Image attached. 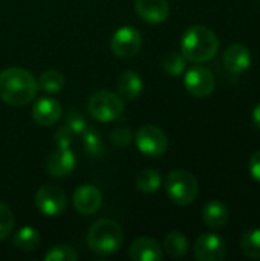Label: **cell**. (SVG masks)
Returning a JSON list of instances; mask_svg holds the SVG:
<instances>
[{
  "label": "cell",
  "mask_w": 260,
  "mask_h": 261,
  "mask_svg": "<svg viewBox=\"0 0 260 261\" xmlns=\"http://www.w3.org/2000/svg\"><path fill=\"white\" fill-rule=\"evenodd\" d=\"M38 90L35 76L21 67H9L0 72V99L9 106H26Z\"/></svg>",
  "instance_id": "1"
},
{
  "label": "cell",
  "mask_w": 260,
  "mask_h": 261,
  "mask_svg": "<svg viewBox=\"0 0 260 261\" xmlns=\"http://www.w3.org/2000/svg\"><path fill=\"white\" fill-rule=\"evenodd\" d=\"M219 50L218 35L204 24L190 26L181 40V54L192 63H205Z\"/></svg>",
  "instance_id": "2"
},
{
  "label": "cell",
  "mask_w": 260,
  "mask_h": 261,
  "mask_svg": "<svg viewBox=\"0 0 260 261\" xmlns=\"http://www.w3.org/2000/svg\"><path fill=\"white\" fill-rule=\"evenodd\" d=\"M124 240L121 226L110 219L97 220L87 231V246L93 254L112 255L118 252Z\"/></svg>",
  "instance_id": "3"
},
{
  "label": "cell",
  "mask_w": 260,
  "mask_h": 261,
  "mask_svg": "<svg viewBox=\"0 0 260 261\" xmlns=\"http://www.w3.org/2000/svg\"><path fill=\"white\" fill-rule=\"evenodd\" d=\"M166 193L173 203L185 206L196 200L199 185L192 173L185 170H176L172 171L166 180Z\"/></svg>",
  "instance_id": "4"
},
{
  "label": "cell",
  "mask_w": 260,
  "mask_h": 261,
  "mask_svg": "<svg viewBox=\"0 0 260 261\" xmlns=\"http://www.w3.org/2000/svg\"><path fill=\"white\" fill-rule=\"evenodd\" d=\"M87 112L100 122H112L123 118L124 102L118 95L109 90H98L87 99Z\"/></svg>",
  "instance_id": "5"
},
{
  "label": "cell",
  "mask_w": 260,
  "mask_h": 261,
  "mask_svg": "<svg viewBox=\"0 0 260 261\" xmlns=\"http://www.w3.org/2000/svg\"><path fill=\"white\" fill-rule=\"evenodd\" d=\"M138 150L149 158H159L167 151L169 139L166 133L156 125H143L135 135Z\"/></svg>",
  "instance_id": "6"
},
{
  "label": "cell",
  "mask_w": 260,
  "mask_h": 261,
  "mask_svg": "<svg viewBox=\"0 0 260 261\" xmlns=\"http://www.w3.org/2000/svg\"><path fill=\"white\" fill-rule=\"evenodd\" d=\"M143 46V37L133 26H121L110 38V49L120 58L135 57Z\"/></svg>",
  "instance_id": "7"
},
{
  "label": "cell",
  "mask_w": 260,
  "mask_h": 261,
  "mask_svg": "<svg viewBox=\"0 0 260 261\" xmlns=\"http://www.w3.org/2000/svg\"><path fill=\"white\" fill-rule=\"evenodd\" d=\"M67 205L64 191L57 185H43L35 193V206L46 217L60 216Z\"/></svg>",
  "instance_id": "8"
},
{
  "label": "cell",
  "mask_w": 260,
  "mask_h": 261,
  "mask_svg": "<svg viewBox=\"0 0 260 261\" xmlns=\"http://www.w3.org/2000/svg\"><path fill=\"white\" fill-rule=\"evenodd\" d=\"M184 86L187 92L196 98H205L213 93L216 87L215 75L204 66H195L187 70L184 76Z\"/></svg>",
  "instance_id": "9"
},
{
  "label": "cell",
  "mask_w": 260,
  "mask_h": 261,
  "mask_svg": "<svg viewBox=\"0 0 260 261\" xmlns=\"http://www.w3.org/2000/svg\"><path fill=\"white\" fill-rule=\"evenodd\" d=\"M193 255L198 261H222L227 257V245L216 234H202L195 242Z\"/></svg>",
  "instance_id": "10"
},
{
  "label": "cell",
  "mask_w": 260,
  "mask_h": 261,
  "mask_svg": "<svg viewBox=\"0 0 260 261\" xmlns=\"http://www.w3.org/2000/svg\"><path fill=\"white\" fill-rule=\"evenodd\" d=\"M72 203L80 214L90 216L101 208L103 194L93 185H80L72 194Z\"/></svg>",
  "instance_id": "11"
},
{
  "label": "cell",
  "mask_w": 260,
  "mask_h": 261,
  "mask_svg": "<svg viewBox=\"0 0 260 261\" xmlns=\"http://www.w3.org/2000/svg\"><path fill=\"white\" fill-rule=\"evenodd\" d=\"M75 154L70 148H55L46 161V171L52 177H64L75 168Z\"/></svg>",
  "instance_id": "12"
},
{
  "label": "cell",
  "mask_w": 260,
  "mask_h": 261,
  "mask_svg": "<svg viewBox=\"0 0 260 261\" xmlns=\"http://www.w3.org/2000/svg\"><path fill=\"white\" fill-rule=\"evenodd\" d=\"M224 66L233 75H241L251 66V52L247 46L234 43L225 49Z\"/></svg>",
  "instance_id": "13"
},
{
  "label": "cell",
  "mask_w": 260,
  "mask_h": 261,
  "mask_svg": "<svg viewBox=\"0 0 260 261\" xmlns=\"http://www.w3.org/2000/svg\"><path fill=\"white\" fill-rule=\"evenodd\" d=\"M61 106L54 98H40L32 107V118L41 127H51L61 118Z\"/></svg>",
  "instance_id": "14"
},
{
  "label": "cell",
  "mask_w": 260,
  "mask_h": 261,
  "mask_svg": "<svg viewBox=\"0 0 260 261\" xmlns=\"http://www.w3.org/2000/svg\"><path fill=\"white\" fill-rule=\"evenodd\" d=\"M136 14L147 23H162L170 14V6L167 0H135Z\"/></svg>",
  "instance_id": "15"
},
{
  "label": "cell",
  "mask_w": 260,
  "mask_h": 261,
  "mask_svg": "<svg viewBox=\"0 0 260 261\" xmlns=\"http://www.w3.org/2000/svg\"><path fill=\"white\" fill-rule=\"evenodd\" d=\"M129 255L133 261H161L164 257L159 243L149 237L136 239L130 245Z\"/></svg>",
  "instance_id": "16"
},
{
  "label": "cell",
  "mask_w": 260,
  "mask_h": 261,
  "mask_svg": "<svg viewBox=\"0 0 260 261\" xmlns=\"http://www.w3.org/2000/svg\"><path fill=\"white\" fill-rule=\"evenodd\" d=\"M202 220L208 228L221 229L230 220V210L221 200H210L202 210Z\"/></svg>",
  "instance_id": "17"
},
{
  "label": "cell",
  "mask_w": 260,
  "mask_h": 261,
  "mask_svg": "<svg viewBox=\"0 0 260 261\" xmlns=\"http://www.w3.org/2000/svg\"><path fill=\"white\" fill-rule=\"evenodd\" d=\"M118 92L123 98L126 99H135L141 95L143 92V80L141 76L133 72V70H126L120 75L118 78Z\"/></svg>",
  "instance_id": "18"
},
{
  "label": "cell",
  "mask_w": 260,
  "mask_h": 261,
  "mask_svg": "<svg viewBox=\"0 0 260 261\" xmlns=\"http://www.w3.org/2000/svg\"><path fill=\"white\" fill-rule=\"evenodd\" d=\"M80 136H81L83 147H84V151H86L87 156H90V158H101L104 154L106 148H104L103 136H101V133L95 127L87 125Z\"/></svg>",
  "instance_id": "19"
},
{
  "label": "cell",
  "mask_w": 260,
  "mask_h": 261,
  "mask_svg": "<svg viewBox=\"0 0 260 261\" xmlns=\"http://www.w3.org/2000/svg\"><path fill=\"white\" fill-rule=\"evenodd\" d=\"M164 251L172 258H182V257H185L187 252H188V240H187V237L182 232H179V231L170 232L164 239Z\"/></svg>",
  "instance_id": "20"
},
{
  "label": "cell",
  "mask_w": 260,
  "mask_h": 261,
  "mask_svg": "<svg viewBox=\"0 0 260 261\" xmlns=\"http://www.w3.org/2000/svg\"><path fill=\"white\" fill-rule=\"evenodd\" d=\"M12 243H14V246L17 249L31 252V251L38 248V245H40V234H38L37 229H34L31 226H25V228L18 229L14 234Z\"/></svg>",
  "instance_id": "21"
},
{
  "label": "cell",
  "mask_w": 260,
  "mask_h": 261,
  "mask_svg": "<svg viewBox=\"0 0 260 261\" xmlns=\"http://www.w3.org/2000/svg\"><path fill=\"white\" fill-rule=\"evenodd\" d=\"M241 251L251 260H260V228L248 229L241 237Z\"/></svg>",
  "instance_id": "22"
},
{
  "label": "cell",
  "mask_w": 260,
  "mask_h": 261,
  "mask_svg": "<svg viewBox=\"0 0 260 261\" xmlns=\"http://www.w3.org/2000/svg\"><path fill=\"white\" fill-rule=\"evenodd\" d=\"M37 84L41 92L54 95L64 87V76L58 70H46L40 75Z\"/></svg>",
  "instance_id": "23"
},
{
  "label": "cell",
  "mask_w": 260,
  "mask_h": 261,
  "mask_svg": "<svg viewBox=\"0 0 260 261\" xmlns=\"http://www.w3.org/2000/svg\"><path fill=\"white\" fill-rule=\"evenodd\" d=\"M135 185L136 188L141 191V193H146V194H152L155 191L159 190L161 187V173L156 171V170H143L136 179H135Z\"/></svg>",
  "instance_id": "24"
},
{
  "label": "cell",
  "mask_w": 260,
  "mask_h": 261,
  "mask_svg": "<svg viewBox=\"0 0 260 261\" xmlns=\"http://www.w3.org/2000/svg\"><path fill=\"white\" fill-rule=\"evenodd\" d=\"M185 61L187 60L184 58L182 54H179V52H169L161 60V67H162V70L167 75H170V76H179L185 70Z\"/></svg>",
  "instance_id": "25"
},
{
  "label": "cell",
  "mask_w": 260,
  "mask_h": 261,
  "mask_svg": "<svg viewBox=\"0 0 260 261\" xmlns=\"http://www.w3.org/2000/svg\"><path fill=\"white\" fill-rule=\"evenodd\" d=\"M78 254L69 245H55L46 254L44 261H77Z\"/></svg>",
  "instance_id": "26"
},
{
  "label": "cell",
  "mask_w": 260,
  "mask_h": 261,
  "mask_svg": "<svg viewBox=\"0 0 260 261\" xmlns=\"http://www.w3.org/2000/svg\"><path fill=\"white\" fill-rule=\"evenodd\" d=\"M14 214L12 211L0 202V240H6L14 231Z\"/></svg>",
  "instance_id": "27"
},
{
  "label": "cell",
  "mask_w": 260,
  "mask_h": 261,
  "mask_svg": "<svg viewBox=\"0 0 260 261\" xmlns=\"http://www.w3.org/2000/svg\"><path fill=\"white\" fill-rule=\"evenodd\" d=\"M110 142L118 145V147H126L132 142L133 139V133L127 128V127H115L110 133H109Z\"/></svg>",
  "instance_id": "28"
},
{
  "label": "cell",
  "mask_w": 260,
  "mask_h": 261,
  "mask_svg": "<svg viewBox=\"0 0 260 261\" xmlns=\"http://www.w3.org/2000/svg\"><path fill=\"white\" fill-rule=\"evenodd\" d=\"M66 125L75 133V135H81L83 130L87 127V122L84 119V116L78 112V110H70L66 116Z\"/></svg>",
  "instance_id": "29"
},
{
  "label": "cell",
  "mask_w": 260,
  "mask_h": 261,
  "mask_svg": "<svg viewBox=\"0 0 260 261\" xmlns=\"http://www.w3.org/2000/svg\"><path fill=\"white\" fill-rule=\"evenodd\" d=\"M74 136H75V133H74L67 125L60 127V128L57 130L55 136H54L57 148H70L72 141H74Z\"/></svg>",
  "instance_id": "30"
},
{
  "label": "cell",
  "mask_w": 260,
  "mask_h": 261,
  "mask_svg": "<svg viewBox=\"0 0 260 261\" xmlns=\"http://www.w3.org/2000/svg\"><path fill=\"white\" fill-rule=\"evenodd\" d=\"M248 170H250V174L253 176V179L260 182V150L251 156L250 164H248Z\"/></svg>",
  "instance_id": "31"
},
{
  "label": "cell",
  "mask_w": 260,
  "mask_h": 261,
  "mask_svg": "<svg viewBox=\"0 0 260 261\" xmlns=\"http://www.w3.org/2000/svg\"><path fill=\"white\" fill-rule=\"evenodd\" d=\"M251 118H253V122H254V125L257 127L260 130V102L254 107V110H253V115H251Z\"/></svg>",
  "instance_id": "32"
}]
</instances>
